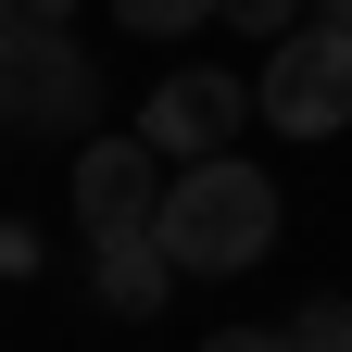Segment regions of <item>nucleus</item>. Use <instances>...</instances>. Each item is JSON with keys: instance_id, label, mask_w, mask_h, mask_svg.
Returning <instances> with one entry per match:
<instances>
[{"instance_id": "1a4fd4ad", "label": "nucleus", "mask_w": 352, "mask_h": 352, "mask_svg": "<svg viewBox=\"0 0 352 352\" xmlns=\"http://www.w3.org/2000/svg\"><path fill=\"white\" fill-rule=\"evenodd\" d=\"M214 13H227V25H252V38H264V51H277V38L302 25V0H214Z\"/></svg>"}, {"instance_id": "ddd939ff", "label": "nucleus", "mask_w": 352, "mask_h": 352, "mask_svg": "<svg viewBox=\"0 0 352 352\" xmlns=\"http://www.w3.org/2000/svg\"><path fill=\"white\" fill-rule=\"evenodd\" d=\"M13 13H25V0H0V25H13Z\"/></svg>"}, {"instance_id": "9b49d317", "label": "nucleus", "mask_w": 352, "mask_h": 352, "mask_svg": "<svg viewBox=\"0 0 352 352\" xmlns=\"http://www.w3.org/2000/svg\"><path fill=\"white\" fill-rule=\"evenodd\" d=\"M25 13H38V25H63V13H76V0H25Z\"/></svg>"}, {"instance_id": "20e7f679", "label": "nucleus", "mask_w": 352, "mask_h": 352, "mask_svg": "<svg viewBox=\"0 0 352 352\" xmlns=\"http://www.w3.org/2000/svg\"><path fill=\"white\" fill-rule=\"evenodd\" d=\"M151 164H164L151 139H88L76 151V227H88V252L164 239V189H176V176H151Z\"/></svg>"}, {"instance_id": "9d476101", "label": "nucleus", "mask_w": 352, "mask_h": 352, "mask_svg": "<svg viewBox=\"0 0 352 352\" xmlns=\"http://www.w3.org/2000/svg\"><path fill=\"white\" fill-rule=\"evenodd\" d=\"M201 352H302L289 327H227V340H201Z\"/></svg>"}, {"instance_id": "6e6552de", "label": "nucleus", "mask_w": 352, "mask_h": 352, "mask_svg": "<svg viewBox=\"0 0 352 352\" xmlns=\"http://www.w3.org/2000/svg\"><path fill=\"white\" fill-rule=\"evenodd\" d=\"M289 340H302V352H352V302H302Z\"/></svg>"}, {"instance_id": "39448f33", "label": "nucleus", "mask_w": 352, "mask_h": 352, "mask_svg": "<svg viewBox=\"0 0 352 352\" xmlns=\"http://www.w3.org/2000/svg\"><path fill=\"white\" fill-rule=\"evenodd\" d=\"M139 139H151L164 164L239 151V76H227V63H189V76H164L151 101H139Z\"/></svg>"}, {"instance_id": "423d86ee", "label": "nucleus", "mask_w": 352, "mask_h": 352, "mask_svg": "<svg viewBox=\"0 0 352 352\" xmlns=\"http://www.w3.org/2000/svg\"><path fill=\"white\" fill-rule=\"evenodd\" d=\"M164 289H176V252H164V239H113V252H101V302H113V315L151 327Z\"/></svg>"}, {"instance_id": "f03ea898", "label": "nucleus", "mask_w": 352, "mask_h": 352, "mask_svg": "<svg viewBox=\"0 0 352 352\" xmlns=\"http://www.w3.org/2000/svg\"><path fill=\"white\" fill-rule=\"evenodd\" d=\"M252 113L277 139H340L352 126V25H289L252 76Z\"/></svg>"}, {"instance_id": "0eeeda50", "label": "nucleus", "mask_w": 352, "mask_h": 352, "mask_svg": "<svg viewBox=\"0 0 352 352\" xmlns=\"http://www.w3.org/2000/svg\"><path fill=\"white\" fill-rule=\"evenodd\" d=\"M113 25L126 38H189V25H214V0H113Z\"/></svg>"}, {"instance_id": "7ed1b4c3", "label": "nucleus", "mask_w": 352, "mask_h": 352, "mask_svg": "<svg viewBox=\"0 0 352 352\" xmlns=\"http://www.w3.org/2000/svg\"><path fill=\"white\" fill-rule=\"evenodd\" d=\"M101 113V63L76 51L63 25H38V13H13L0 25V126H88Z\"/></svg>"}, {"instance_id": "f257e3e1", "label": "nucleus", "mask_w": 352, "mask_h": 352, "mask_svg": "<svg viewBox=\"0 0 352 352\" xmlns=\"http://www.w3.org/2000/svg\"><path fill=\"white\" fill-rule=\"evenodd\" d=\"M164 252H176V277H252V264L277 252V176L239 164V151L176 164V189H164Z\"/></svg>"}, {"instance_id": "f8f14e48", "label": "nucleus", "mask_w": 352, "mask_h": 352, "mask_svg": "<svg viewBox=\"0 0 352 352\" xmlns=\"http://www.w3.org/2000/svg\"><path fill=\"white\" fill-rule=\"evenodd\" d=\"M315 25H352V0H315Z\"/></svg>"}]
</instances>
